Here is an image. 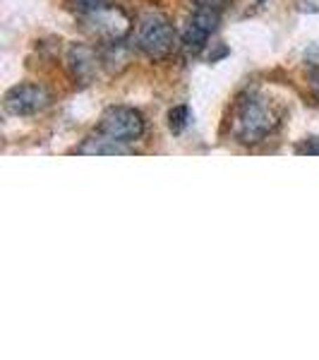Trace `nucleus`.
Returning <instances> with one entry per match:
<instances>
[{
	"label": "nucleus",
	"instance_id": "8",
	"mask_svg": "<svg viewBox=\"0 0 319 360\" xmlns=\"http://www.w3.org/2000/svg\"><path fill=\"white\" fill-rule=\"evenodd\" d=\"M77 154H91V156H98V154H108V156H113V154H127V144H120V142H115V139L111 137H106L103 132H98V135H91V137H86L82 144L77 147Z\"/></svg>",
	"mask_w": 319,
	"mask_h": 360
},
{
	"label": "nucleus",
	"instance_id": "7",
	"mask_svg": "<svg viewBox=\"0 0 319 360\" xmlns=\"http://www.w3.org/2000/svg\"><path fill=\"white\" fill-rule=\"evenodd\" d=\"M96 65H98L96 51L89 49V46L74 44L72 49L67 51V68H70V72H72V77L79 79V82L91 79V75L96 72Z\"/></svg>",
	"mask_w": 319,
	"mask_h": 360
},
{
	"label": "nucleus",
	"instance_id": "5",
	"mask_svg": "<svg viewBox=\"0 0 319 360\" xmlns=\"http://www.w3.org/2000/svg\"><path fill=\"white\" fill-rule=\"evenodd\" d=\"M51 101H53V94L44 84L22 82L15 84L13 89H8L3 103H5V111L13 115H34V113H41L44 108H48Z\"/></svg>",
	"mask_w": 319,
	"mask_h": 360
},
{
	"label": "nucleus",
	"instance_id": "11",
	"mask_svg": "<svg viewBox=\"0 0 319 360\" xmlns=\"http://www.w3.org/2000/svg\"><path fill=\"white\" fill-rule=\"evenodd\" d=\"M197 8H207V10H216V13H221L230 5V0H193Z\"/></svg>",
	"mask_w": 319,
	"mask_h": 360
},
{
	"label": "nucleus",
	"instance_id": "2",
	"mask_svg": "<svg viewBox=\"0 0 319 360\" xmlns=\"http://www.w3.org/2000/svg\"><path fill=\"white\" fill-rule=\"evenodd\" d=\"M178 46V32L171 20L159 13H149L142 17L137 29V49L149 60H166Z\"/></svg>",
	"mask_w": 319,
	"mask_h": 360
},
{
	"label": "nucleus",
	"instance_id": "3",
	"mask_svg": "<svg viewBox=\"0 0 319 360\" xmlns=\"http://www.w3.org/2000/svg\"><path fill=\"white\" fill-rule=\"evenodd\" d=\"M82 25L91 37H96L103 44L123 41L130 34L132 22L125 15V10H120L118 5H101V8L86 10L82 13Z\"/></svg>",
	"mask_w": 319,
	"mask_h": 360
},
{
	"label": "nucleus",
	"instance_id": "9",
	"mask_svg": "<svg viewBox=\"0 0 319 360\" xmlns=\"http://www.w3.org/2000/svg\"><path fill=\"white\" fill-rule=\"evenodd\" d=\"M101 65L108 68L111 72H120L130 65V49L123 44V41H113V44H106V49L101 51Z\"/></svg>",
	"mask_w": 319,
	"mask_h": 360
},
{
	"label": "nucleus",
	"instance_id": "6",
	"mask_svg": "<svg viewBox=\"0 0 319 360\" xmlns=\"http://www.w3.org/2000/svg\"><path fill=\"white\" fill-rule=\"evenodd\" d=\"M216 27H219V13H216V10L200 8L188 22H185L183 46L190 51V53H200V51L207 46L209 37L216 32Z\"/></svg>",
	"mask_w": 319,
	"mask_h": 360
},
{
	"label": "nucleus",
	"instance_id": "14",
	"mask_svg": "<svg viewBox=\"0 0 319 360\" xmlns=\"http://www.w3.org/2000/svg\"><path fill=\"white\" fill-rule=\"evenodd\" d=\"M310 86H312V91L319 96V72H312V77H310Z\"/></svg>",
	"mask_w": 319,
	"mask_h": 360
},
{
	"label": "nucleus",
	"instance_id": "4",
	"mask_svg": "<svg viewBox=\"0 0 319 360\" xmlns=\"http://www.w3.org/2000/svg\"><path fill=\"white\" fill-rule=\"evenodd\" d=\"M98 132L115 139L120 144H132L144 135V118L142 113L127 106H111L101 115Z\"/></svg>",
	"mask_w": 319,
	"mask_h": 360
},
{
	"label": "nucleus",
	"instance_id": "12",
	"mask_svg": "<svg viewBox=\"0 0 319 360\" xmlns=\"http://www.w3.org/2000/svg\"><path fill=\"white\" fill-rule=\"evenodd\" d=\"M298 152L300 154H319V137L307 139L305 144H300V147H298Z\"/></svg>",
	"mask_w": 319,
	"mask_h": 360
},
{
	"label": "nucleus",
	"instance_id": "13",
	"mask_svg": "<svg viewBox=\"0 0 319 360\" xmlns=\"http://www.w3.org/2000/svg\"><path fill=\"white\" fill-rule=\"evenodd\" d=\"M108 0H77L79 10L86 13V10H94V8H101V5H106Z\"/></svg>",
	"mask_w": 319,
	"mask_h": 360
},
{
	"label": "nucleus",
	"instance_id": "10",
	"mask_svg": "<svg viewBox=\"0 0 319 360\" xmlns=\"http://www.w3.org/2000/svg\"><path fill=\"white\" fill-rule=\"evenodd\" d=\"M190 123V108L188 106H176L171 108V113H168V127H171V132H183L185 127Z\"/></svg>",
	"mask_w": 319,
	"mask_h": 360
},
{
	"label": "nucleus",
	"instance_id": "1",
	"mask_svg": "<svg viewBox=\"0 0 319 360\" xmlns=\"http://www.w3.org/2000/svg\"><path fill=\"white\" fill-rule=\"evenodd\" d=\"M281 123V111L262 94H247L240 98L233 115V132L242 144L264 142Z\"/></svg>",
	"mask_w": 319,
	"mask_h": 360
}]
</instances>
